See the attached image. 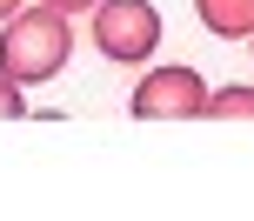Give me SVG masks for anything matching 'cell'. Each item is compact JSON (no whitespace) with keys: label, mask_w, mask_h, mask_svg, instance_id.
Segmentation results:
<instances>
[{"label":"cell","mask_w":254,"mask_h":221,"mask_svg":"<svg viewBox=\"0 0 254 221\" xmlns=\"http://www.w3.org/2000/svg\"><path fill=\"white\" fill-rule=\"evenodd\" d=\"M67 54H74V27H67V13H54L47 0H34V7L20 0V7L0 20V74H13L20 87L54 80L67 67Z\"/></svg>","instance_id":"obj_1"},{"label":"cell","mask_w":254,"mask_h":221,"mask_svg":"<svg viewBox=\"0 0 254 221\" xmlns=\"http://www.w3.org/2000/svg\"><path fill=\"white\" fill-rule=\"evenodd\" d=\"M94 47L121 67H140L161 47V7L154 0H94Z\"/></svg>","instance_id":"obj_2"},{"label":"cell","mask_w":254,"mask_h":221,"mask_svg":"<svg viewBox=\"0 0 254 221\" xmlns=\"http://www.w3.org/2000/svg\"><path fill=\"white\" fill-rule=\"evenodd\" d=\"M207 101V80L194 67H154L134 87V121H194Z\"/></svg>","instance_id":"obj_3"},{"label":"cell","mask_w":254,"mask_h":221,"mask_svg":"<svg viewBox=\"0 0 254 221\" xmlns=\"http://www.w3.org/2000/svg\"><path fill=\"white\" fill-rule=\"evenodd\" d=\"M194 13H201V27L214 40H248L254 34V0H194Z\"/></svg>","instance_id":"obj_4"},{"label":"cell","mask_w":254,"mask_h":221,"mask_svg":"<svg viewBox=\"0 0 254 221\" xmlns=\"http://www.w3.org/2000/svg\"><path fill=\"white\" fill-rule=\"evenodd\" d=\"M201 121H254V87H221L201 101Z\"/></svg>","instance_id":"obj_5"},{"label":"cell","mask_w":254,"mask_h":221,"mask_svg":"<svg viewBox=\"0 0 254 221\" xmlns=\"http://www.w3.org/2000/svg\"><path fill=\"white\" fill-rule=\"evenodd\" d=\"M27 114V94H20V80L13 74H0V121H20Z\"/></svg>","instance_id":"obj_6"},{"label":"cell","mask_w":254,"mask_h":221,"mask_svg":"<svg viewBox=\"0 0 254 221\" xmlns=\"http://www.w3.org/2000/svg\"><path fill=\"white\" fill-rule=\"evenodd\" d=\"M54 13H67V20H74V13H94V0H47Z\"/></svg>","instance_id":"obj_7"},{"label":"cell","mask_w":254,"mask_h":221,"mask_svg":"<svg viewBox=\"0 0 254 221\" xmlns=\"http://www.w3.org/2000/svg\"><path fill=\"white\" fill-rule=\"evenodd\" d=\"M13 7H20V0H0V20H7V13H13Z\"/></svg>","instance_id":"obj_8"},{"label":"cell","mask_w":254,"mask_h":221,"mask_svg":"<svg viewBox=\"0 0 254 221\" xmlns=\"http://www.w3.org/2000/svg\"><path fill=\"white\" fill-rule=\"evenodd\" d=\"M248 40H254V34H248Z\"/></svg>","instance_id":"obj_9"}]
</instances>
